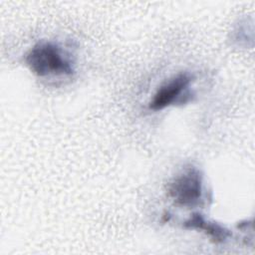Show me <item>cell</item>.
Instances as JSON below:
<instances>
[{"label":"cell","mask_w":255,"mask_h":255,"mask_svg":"<svg viewBox=\"0 0 255 255\" xmlns=\"http://www.w3.org/2000/svg\"><path fill=\"white\" fill-rule=\"evenodd\" d=\"M202 175L196 167H188L168 184V197L178 206L194 207L202 199Z\"/></svg>","instance_id":"obj_2"},{"label":"cell","mask_w":255,"mask_h":255,"mask_svg":"<svg viewBox=\"0 0 255 255\" xmlns=\"http://www.w3.org/2000/svg\"><path fill=\"white\" fill-rule=\"evenodd\" d=\"M192 81L193 77L189 73L177 74L156 91L148 108L152 111H161L169 106L187 102L191 96L187 89Z\"/></svg>","instance_id":"obj_3"},{"label":"cell","mask_w":255,"mask_h":255,"mask_svg":"<svg viewBox=\"0 0 255 255\" xmlns=\"http://www.w3.org/2000/svg\"><path fill=\"white\" fill-rule=\"evenodd\" d=\"M30 71L39 76L71 75L74 72L71 61L60 47L52 42H39L28 52L25 59Z\"/></svg>","instance_id":"obj_1"},{"label":"cell","mask_w":255,"mask_h":255,"mask_svg":"<svg viewBox=\"0 0 255 255\" xmlns=\"http://www.w3.org/2000/svg\"><path fill=\"white\" fill-rule=\"evenodd\" d=\"M183 227L186 229L202 230L214 243H223L232 236L230 230L216 222L206 220L200 213H193L186 221H184Z\"/></svg>","instance_id":"obj_4"}]
</instances>
